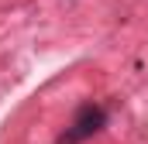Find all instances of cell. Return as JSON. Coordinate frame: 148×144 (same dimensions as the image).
I'll use <instances>...</instances> for the list:
<instances>
[{
    "label": "cell",
    "instance_id": "6da1fadb",
    "mask_svg": "<svg viewBox=\"0 0 148 144\" xmlns=\"http://www.w3.org/2000/svg\"><path fill=\"white\" fill-rule=\"evenodd\" d=\"M103 127H107V110L100 107V103H83V107L76 110L73 124L59 134L55 144H83V141H90L93 134H100Z\"/></svg>",
    "mask_w": 148,
    "mask_h": 144
}]
</instances>
